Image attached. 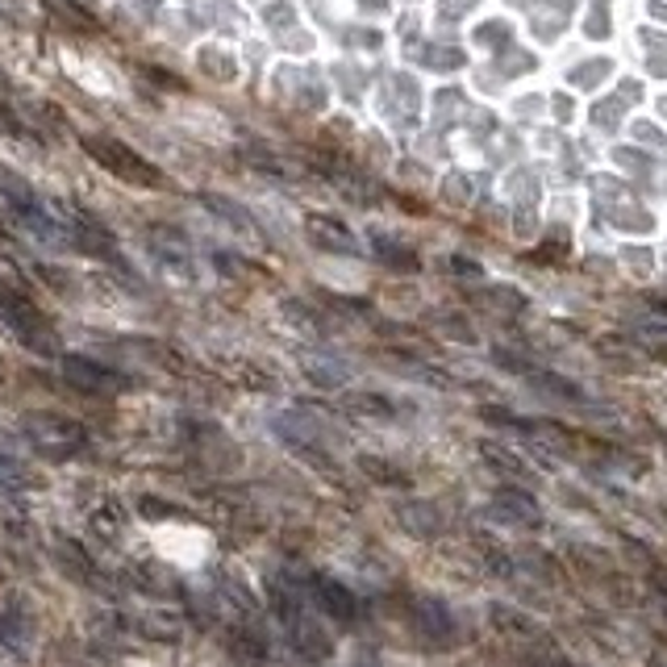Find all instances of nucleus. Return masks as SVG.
Masks as SVG:
<instances>
[{
    "instance_id": "2",
    "label": "nucleus",
    "mask_w": 667,
    "mask_h": 667,
    "mask_svg": "<svg viewBox=\"0 0 667 667\" xmlns=\"http://www.w3.org/2000/svg\"><path fill=\"white\" fill-rule=\"evenodd\" d=\"M84 146H88V155L108 167L113 176H121L126 184L133 188H163V171L159 167H151V163L142 159V155H133L130 146H121V142H113V138H84Z\"/></svg>"
},
{
    "instance_id": "3",
    "label": "nucleus",
    "mask_w": 667,
    "mask_h": 667,
    "mask_svg": "<svg viewBox=\"0 0 667 667\" xmlns=\"http://www.w3.org/2000/svg\"><path fill=\"white\" fill-rule=\"evenodd\" d=\"M63 375L84 388V393H121L130 380L117 372H108L101 363H92V359H84V355H63Z\"/></svg>"
},
{
    "instance_id": "1",
    "label": "nucleus",
    "mask_w": 667,
    "mask_h": 667,
    "mask_svg": "<svg viewBox=\"0 0 667 667\" xmlns=\"http://www.w3.org/2000/svg\"><path fill=\"white\" fill-rule=\"evenodd\" d=\"M22 429H26L29 447L38 454H47V459H67V454H76L88 442L80 422L59 418V413H29Z\"/></svg>"
},
{
    "instance_id": "5",
    "label": "nucleus",
    "mask_w": 667,
    "mask_h": 667,
    "mask_svg": "<svg viewBox=\"0 0 667 667\" xmlns=\"http://www.w3.org/2000/svg\"><path fill=\"white\" fill-rule=\"evenodd\" d=\"M205 205L217 209V214H226L234 226H242V230H251V217H246V209H239V205H230V201H221V196H205Z\"/></svg>"
},
{
    "instance_id": "4",
    "label": "nucleus",
    "mask_w": 667,
    "mask_h": 667,
    "mask_svg": "<svg viewBox=\"0 0 667 667\" xmlns=\"http://www.w3.org/2000/svg\"><path fill=\"white\" fill-rule=\"evenodd\" d=\"M305 234L318 242V246H325V251H338V255H355V251H359L355 239H350L347 226H343V221H334V217H325V214L305 217Z\"/></svg>"
}]
</instances>
